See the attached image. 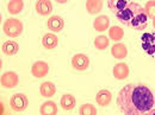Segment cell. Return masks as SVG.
<instances>
[{"mask_svg": "<svg viewBox=\"0 0 155 115\" xmlns=\"http://www.w3.org/2000/svg\"><path fill=\"white\" fill-rule=\"evenodd\" d=\"M29 104V100H28V96L25 94H21V93H18V94H15V95L11 97L10 100V106L12 108V110L15 112H24L26 109Z\"/></svg>", "mask_w": 155, "mask_h": 115, "instance_id": "5b68a950", "label": "cell"}, {"mask_svg": "<svg viewBox=\"0 0 155 115\" xmlns=\"http://www.w3.org/2000/svg\"><path fill=\"white\" fill-rule=\"evenodd\" d=\"M47 26L51 32H61L64 27V20L60 16H51L47 21Z\"/></svg>", "mask_w": 155, "mask_h": 115, "instance_id": "8fae6325", "label": "cell"}, {"mask_svg": "<svg viewBox=\"0 0 155 115\" xmlns=\"http://www.w3.org/2000/svg\"><path fill=\"white\" fill-rule=\"evenodd\" d=\"M117 104L124 114L144 115L154 108L155 97L147 85L130 83L119 90Z\"/></svg>", "mask_w": 155, "mask_h": 115, "instance_id": "6da1fadb", "label": "cell"}, {"mask_svg": "<svg viewBox=\"0 0 155 115\" xmlns=\"http://www.w3.org/2000/svg\"><path fill=\"white\" fill-rule=\"evenodd\" d=\"M96 101H97L98 104L101 106V107L109 106L111 103V101H112V94H111V92H109L106 89L99 90L97 93V95H96Z\"/></svg>", "mask_w": 155, "mask_h": 115, "instance_id": "4fadbf2b", "label": "cell"}, {"mask_svg": "<svg viewBox=\"0 0 155 115\" xmlns=\"http://www.w3.org/2000/svg\"><path fill=\"white\" fill-rule=\"evenodd\" d=\"M49 73V65L47 62L44 61H37L32 64V68H31V74L32 76L36 77V78H42V77H45Z\"/></svg>", "mask_w": 155, "mask_h": 115, "instance_id": "ba28073f", "label": "cell"}, {"mask_svg": "<svg viewBox=\"0 0 155 115\" xmlns=\"http://www.w3.org/2000/svg\"><path fill=\"white\" fill-rule=\"evenodd\" d=\"M0 82H1V85L4 88L10 89V88H15V87L18 85L19 78H18V75L15 71H6L1 75Z\"/></svg>", "mask_w": 155, "mask_h": 115, "instance_id": "8992f818", "label": "cell"}, {"mask_svg": "<svg viewBox=\"0 0 155 115\" xmlns=\"http://www.w3.org/2000/svg\"><path fill=\"white\" fill-rule=\"evenodd\" d=\"M93 27L98 32H104L110 27V19L107 16H99L93 21Z\"/></svg>", "mask_w": 155, "mask_h": 115, "instance_id": "2e32d148", "label": "cell"}, {"mask_svg": "<svg viewBox=\"0 0 155 115\" xmlns=\"http://www.w3.org/2000/svg\"><path fill=\"white\" fill-rule=\"evenodd\" d=\"M128 0H109L107 1V5H109V8L116 14L117 12L122 11L127 5H128Z\"/></svg>", "mask_w": 155, "mask_h": 115, "instance_id": "603a6c76", "label": "cell"}, {"mask_svg": "<svg viewBox=\"0 0 155 115\" xmlns=\"http://www.w3.org/2000/svg\"><path fill=\"white\" fill-rule=\"evenodd\" d=\"M143 10H144V8H143L140 4H137L135 1H130L122 11L117 12L116 17H117V19L119 20L122 24L130 26V23L133 21V19L135 18L140 12H142Z\"/></svg>", "mask_w": 155, "mask_h": 115, "instance_id": "7a4b0ae2", "label": "cell"}, {"mask_svg": "<svg viewBox=\"0 0 155 115\" xmlns=\"http://www.w3.org/2000/svg\"><path fill=\"white\" fill-rule=\"evenodd\" d=\"M2 30H4V33L7 36V37H11V38H16L20 36L23 33V30H24V26H23V23L20 19L17 18H8L4 21V25H2Z\"/></svg>", "mask_w": 155, "mask_h": 115, "instance_id": "3957f363", "label": "cell"}, {"mask_svg": "<svg viewBox=\"0 0 155 115\" xmlns=\"http://www.w3.org/2000/svg\"><path fill=\"white\" fill-rule=\"evenodd\" d=\"M109 44H110V39L106 36L101 35V36L96 37V39H94V46L98 50H105L109 46Z\"/></svg>", "mask_w": 155, "mask_h": 115, "instance_id": "d4e9b609", "label": "cell"}, {"mask_svg": "<svg viewBox=\"0 0 155 115\" xmlns=\"http://www.w3.org/2000/svg\"><path fill=\"white\" fill-rule=\"evenodd\" d=\"M141 45L147 55L155 58V32L143 33L141 37Z\"/></svg>", "mask_w": 155, "mask_h": 115, "instance_id": "277c9868", "label": "cell"}, {"mask_svg": "<svg viewBox=\"0 0 155 115\" xmlns=\"http://www.w3.org/2000/svg\"><path fill=\"white\" fill-rule=\"evenodd\" d=\"M58 36L54 35L53 32L45 33V35L43 36V38H42V45H43L45 49H48V50L55 49V48L58 46Z\"/></svg>", "mask_w": 155, "mask_h": 115, "instance_id": "e0dca14e", "label": "cell"}, {"mask_svg": "<svg viewBox=\"0 0 155 115\" xmlns=\"http://www.w3.org/2000/svg\"><path fill=\"white\" fill-rule=\"evenodd\" d=\"M124 37V31L122 27L119 26H111L109 29V38L112 39L114 42H119L120 39H123Z\"/></svg>", "mask_w": 155, "mask_h": 115, "instance_id": "cb8c5ba5", "label": "cell"}, {"mask_svg": "<svg viewBox=\"0 0 155 115\" xmlns=\"http://www.w3.org/2000/svg\"><path fill=\"white\" fill-rule=\"evenodd\" d=\"M148 16L146 13V11L143 10L142 12H140L135 18L133 19V21L130 23V27H133L134 30H137V31H142V30H146L147 26H148Z\"/></svg>", "mask_w": 155, "mask_h": 115, "instance_id": "9c48e42d", "label": "cell"}, {"mask_svg": "<svg viewBox=\"0 0 155 115\" xmlns=\"http://www.w3.org/2000/svg\"><path fill=\"white\" fill-rule=\"evenodd\" d=\"M39 113L42 115H55L58 114V106L54 101H45L42 103L39 108Z\"/></svg>", "mask_w": 155, "mask_h": 115, "instance_id": "ffe728a7", "label": "cell"}, {"mask_svg": "<svg viewBox=\"0 0 155 115\" xmlns=\"http://www.w3.org/2000/svg\"><path fill=\"white\" fill-rule=\"evenodd\" d=\"M35 8L39 16H49L53 11V4L50 0H37Z\"/></svg>", "mask_w": 155, "mask_h": 115, "instance_id": "7c38bea8", "label": "cell"}, {"mask_svg": "<svg viewBox=\"0 0 155 115\" xmlns=\"http://www.w3.org/2000/svg\"><path fill=\"white\" fill-rule=\"evenodd\" d=\"M19 50V45L15 40H7L1 45V51L6 56H15Z\"/></svg>", "mask_w": 155, "mask_h": 115, "instance_id": "9a60e30c", "label": "cell"}, {"mask_svg": "<svg viewBox=\"0 0 155 115\" xmlns=\"http://www.w3.org/2000/svg\"><path fill=\"white\" fill-rule=\"evenodd\" d=\"M24 8V1L23 0H10L7 4V11L10 14H19Z\"/></svg>", "mask_w": 155, "mask_h": 115, "instance_id": "44dd1931", "label": "cell"}, {"mask_svg": "<svg viewBox=\"0 0 155 115\" xmlns=\"http://www.w3.org/2000/svg\"><path fill=\"white\" fill-rule=\"evenodd\" d=\"M79 113L81 115H96L97 114V108L91 103H85L80 107Z\"/></svg>", "mask_w": 155, "mask_h": 115, "instance_id": "484cf974", "label": "cell"}, {"mask_svg": "<svg viewBox=\"0 0 155 115\" xmlns=\"http://www.w3.org/2000/svg\"><path fill=\"white\" fill-rule=\"evenodd\" d=\"M39 93H41V95L43 96V97L49 98V97L55 95V93H56V87H55V84H54L53 82H49V81L43 82V83L41 84V87H39Z\"/></svg>", "mask_w": 155, "mask_h": 115, "instance_id": "ac0fdd59", "label": "cell"}, {"mask_svg": "<svg viewBox=\"0 0 155 115\" xmlns=\"http://www.w3.org/2000/svg\"><path fill=\"white\" fill-rule=\"evenodd\" d=\"M72 67L78 71H84L90 67V58L85 54H77L72 58Z\"/></svg>", "mask_w": 155, "mask_h": 115, "instance_id": "52a82bcc", "label": "cell"}, {"mask_svg": "<svg viewBox=\"0 0 155 115\" xmlns=\"http://www.w3.org/2000/svg\"><path fill=\"white\" fill-rule=\"evenodd\" d=\"M56 2H58V4H66L68 0H55Z\"/></svg>", "mask_w": 155, "mask_h": 115, "instance_id": "83f0119b", "label": "cell"}, {"mask_svg": "<svg viewBox=\"0 0 155 115\" xmlns=\"http://www.w3.org/2000/svg\"><path fill=\"white\" fill-rule=\"evenodd\" d=\"M111 55L116 59H124L128 56V49L123 43H118L112 45L111 48Z\"/></svg>", "mask_w": 155, "mask_h": 115, "instance_id": "5bb4252c", "label": "cell"}, {"mask_svg": "<svg viewBox=\"0 0 155 115\" xmlns=\"http://www.w3.org/2000/svg\"><path fill=\"white\" fill-rule=\"evenodd\" d=\"M144 11H146V13H147V16H148L149 18L154 19L155 18V0H150V1H148V2L146 4Z\"/></svg>", "mask_w": 155, "mask_h": 115, "instance_id": "4316f807", "label": "cell"}, {"mask_svg": "<svg viewBox=\"0 0 155 115\" xmlns=\"http://www.w3.org/2000/svg\"><path fill=\"white\" fill-rule=\"evenodd\" d=\"M103 0H86V10L90 14H98L103 10Z\"/></svg>", "mask_w": 155, "mask_h": 115, "instance_id": "d6986e66", "label": "cell"}, {"mask_svg": "<svg viewBox=\"0 0 155 115\" xmlns=\"http://www.w3.org/2000/svg\"><path fill=\"white\" fill-rule=\"evenodd\" d=\"M153 26H154V29H155V18L153 19Z\"/></svg>", "mask_w": 155, "mask_h": 115, "instance_id": "f1b7e54d", "label": "cell"}, {"mask_svg": "<svg viewBox=\"0 0 155 115\" xmlns=\"http://www.w3.org/2000/svg\"><path fill=\"white\" fill-rule=\"evenodd\" d=\"M61 107L63 110H72L74 107H75V97L72 95V94H64V95L61 97Z\"/></svg>", "mask_w": 155, "mask_h": 115, "instance_id": "7402d4cb", "label": "cell"}, {"mask_svg": "<svg viewBox=\"0 0 155 115\" xmlns=\"http://www.w3.org/2000/svg\"><path fill=\"white\" fill-rule=\"evenodd\" d=\"M112 73H114V76H115L116 79H118V81H123V79H125L127 77L129 76L130 70H129L128 64L120 62V63H117L116 65L114 67Z\"/></svg>", "mask_w": 155, "mask_h": 115, "instance_id": "30bf717a", "label": "cell"}]
</instances>
